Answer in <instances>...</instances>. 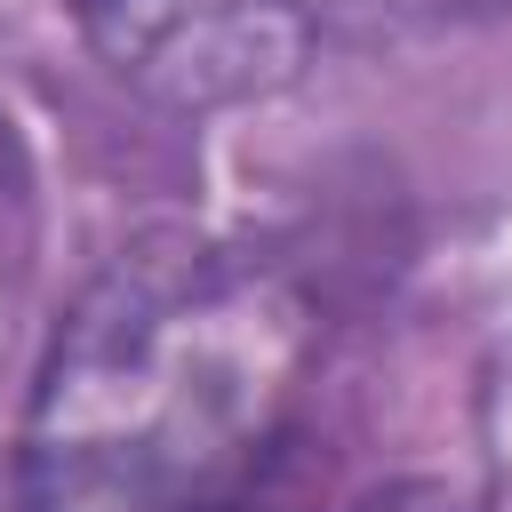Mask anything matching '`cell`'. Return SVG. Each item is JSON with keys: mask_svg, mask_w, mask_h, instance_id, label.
<instances>
[{"mask_svg": "<svg viewBox=\"0 0 512 512\" xmlns=\"http://www.w3.org/2000/svg\"><path fill=\"white\" fill-rule=\"evenodd\" d=\"M304 288L192 232L120 248L64 312L0 512H216L264 464L312 368Z\"/></svg>", "mask_w": 512, "mask_h": 512, "instance_id": "obj_1", "label": "cell"}, {"mask_svg": "<svg viewBox=\"0 0 512 512\" xmlns=\"http://www.w3.org/2000/svg\"><path fill=\"white\" fill-rule=\"evenodd\" d=\"M64 16L120 88L168 112L280 96L312 56L296 0H64Z\"/></svg>", "mask_w": 512, "mask_h": 512, "instance_id": "obj_2", "label": "cell"}]
</instances>
